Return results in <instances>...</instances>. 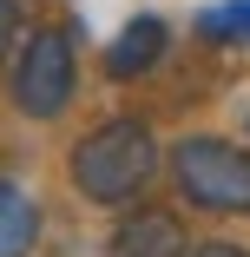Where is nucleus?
I'll list each match as a JSON object with an SVG mask.
<instances>
[{
    "label": "nucleus",
    "instance_id": "nucleus-1",
    "mask_svg": "<svg viewBox=\"0 0 250 257\" xmlns=\"http://www.w3.org/2000/svg\"><path fill=\"white\" fill-rule=\"evenodd\" d=\"M158 165H165V152H158L152 125L132 119V112H125V119H99V125L73 145V159H66L73 191H79L86 204H99V211H125V204H138L145 191H152Z\"/></svg>",
    "mask_w": 250,
    "mask_h": 257
},
{
    "label": "nucleus",
    "instance_id": "nucleus-2",
    "mask_svg": "<svg viewBox=\"0 0 250 257\" xmlns=\"http://www.w3.org/2000/svg\"><path fill=\"white\" fill-rule=\"evenodd\" d=\"M171 185L191 211L211 218H250V152L211 132H191L171 145Z\"/></svg>",
    "mask_w": 250,
    "mask_h": 257
},
{
    "label": "nucleus",
    "instance_id": "nucleus-3",
    "mask_svg": "<svg viewBox=\"0 0 250 257\" xmlns=\"http://www.w3.org/2000/svg\"><path fill=\"white\" fill-rule=\"evenodd\" d=\"M79 92V40L73 27H33L7 60V99L27 119H60Z\"/></svg>",
    "mask_w": 250,
    "mask_h": 257
},
{
    "label": "nucleus",
    "instance_id": "nucleus-4",
    "mask_svg": "<svg viewBox=\"0 0 250 257\" xmlns=\"http://www.w3.org/2000/svg\"><path fill=\"white\" fill-rule=\"evenodd\" d=\"M184 218L171 211V204H125L112 237H106V257H184Z\"/></svg>",
    "mask_w": 250,
    "mask_h": 257
},
{
    "label": "nucleus",
    "instance_id": "nucleus-5",
    "mask_svg": "<svg viewBox=\"0 0 250 257\" xmlns=\"http://www.w3.org/2000/svg\"><path fill=\"white\" fill-rule=\"evenodd\" d=\"M165 46H171V27L158 14H132L119 27V40L106 46V79H145V73L165 60Z\"/></svg>",
    "mask_w": 250,
    "mask_h": 257
},
{
    "label": "nucleus",
    "instance_id": "nucleus-6",
    "mask_svg": "<svg viewBox=\"0 0 250 257\" xmlns=\"http://www.w3.org/2000/svg\"><path fill=\"white\" fill-rule=\"evenodd\" d=\"M33 244H40V204L14 178H0V257H27Z\"/></svg>",
    "mask_w": 250,
    "mask_h": 257
},
{
    "label": "nucleus",
    "instance_id": "nucleus-7",
    "mask_svg": "<svg viewBox=\"0 0 250 257\" xmlns=\"http://www.w3.org/2000/svg\"><path fill=\"white\" fill-rule=\"evenodd\" d=\"M197 33H204V40H250V0L204 7V14H197Z\"/></svg>",
    "mask_w": 250,
    "mask_h": 257
},
{
    "label": "nucleus",
    "instance_id": "nucleus-8",
    "mask_svg": "<svg viewBox=\"0 0 250 257\" xmlns=\"http://www.w3.org/2000/svg\"><path fill=\"white\" fill-rule=\"evenodd\" d=\"M20 27H27V20H20V0H0V66L14 60V46H20Z\"/></svg>",
    "mask_w": 250,
    "mask_h": 257
},
{
    "label": "nucleus",
    "instance_id": "nucleus-9",
    "mask_svg": "<svg viewBox=\"0 0 250 257\" xmlns=\"http://www.w3.org/2000/svg\"><path fill=\"white\" fill-rule=\"evenodd\" d=\"M184 257H250V250L230 244V237H211V244H197V250H184Z\"/></svg>",
    "mask_w": 250,
    "mask_h": 257
}]
</instances>
